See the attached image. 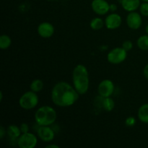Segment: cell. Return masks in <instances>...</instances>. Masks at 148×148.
Listing matches in <instances>:
<instances>
[{
  "mask_svg": "<svg viewBox=\"0 0 148 148\" xmlns=\"http://www.w3.org/2000/svg\"><path fill=\"white\" fill-rule=\"evenodd\" d=\"M91 8L98 15H105L110 11V4L106 0H92Z\"/></svg>",
  "mask_w": 148,
  "mask_h": 148,
  "instance_id": "obj_11",
  "label": "cell"
},
{
  "mask_svg": "<svg viewBox=\"0 0 148 148\" xmlns=\"http://www.w3.org/2000/svg\"><path fill=\"white\" fill-rule=\"evenodd\" d=\"M2 98H3V92L2 91L0 92V101H2Z\"/></svg>",
  "mask_w": 148,
  "mask_h": 148,
  "instance_id": "obj_29",
  "label": "cell"
},
{
  "mask_svg": "<svg viewBox=\"0 0 148 148\" xmlns=\"http://www.w3.org/2000/svg\"><path fill=\"white\" fill-rule=\"evenodd\" d=\"M39 102L37 92L29 90L23 93L19 99V105L23 109L29 111L36 108Z\"/></svg>",
  "mask_w": 148,
  "mask_h": 148,
  "instance_id": "obj_4",
  "label": "cell"
},
{
  "mask_svg": "<svg viewBox=\"0 0 148 148\" xmlns=\"http://www.w3.org/2000/svg\"><path fill=\"white\" fill-rule=\"evenodd\" d=\"M126 22L129 28L134 30H138L143 24L142 14L136 11L129 12L126 18Z\"/></svg>",
  "mask_w": 148,
  "mask_h": 148,
  "instance_id": "obj_8",
  "label": "cell"
},
{
  "mask_svg": "<svg viewBox=\"0 0 148 148\" xmlns=\"http://www.w3.org/2000/svg\"><path fill=\"white\" fill-rule=\"evenodd\" d=\"M127 58V51L122 47H116L111 49L107 54V61L112 64H120Z\"/></svg>",
  "mask_w": 148,
  "mask_h": 148,
  "instance_id": "obj_5",
  "label": "cell"
},
{
  "mask_svg": "<svg viewBox=\"0 0 148 148\" xmlns=\"http://www.w3.org/2000/svg\"><path fill=\"white\" fill-rule=\"evenodd\" d=\"M105 27L111 30H116L121 27L122 24V18L118 13L112 12L106 16L105 18Z\"/></svg>",
  "mask_w": 148,
  "mask_h": 148,
  "instance_id": "obj_10",
  "label": "cell"
},
{
  "mask_svg": "<svg viewBox=\"0 0 148 148\" xmlns=\"http://www.w3.org/2000/svg\"><path fill=\"white\" fill-rule=\"evenodd\" d=\"M38 137L44 143H50L55 138V132L51 126H39L37 130Z\"/></svg>",
  "mask_w": 148,
  "mask_h": 148,
  "instance_id": "obj_9",
  "label": "cell"
},
{
  "mask_svg": "<svg viewBox=\"0 0 148 148\" xmlns=\"http://www.w3.org/2000/svg\"><path fill=\"white\" fill-rule=\"evenodd\" d=\"M117 10V5L116 4H110V11L112 12H115Z\"/></svg>",
  "mask_w": 148,
  "mask_h": 148,
  "instance_id": "obj_27",
  "label": "cell"
},
{
  "mask_svg": "<svg viewBox=\"0 0 148 148\" xmlns=\"http://www.w3.org/2000/svg\"><path fill=\"white\" fill-rule=\"evenodd\" d=\"M116 1H119V2H121V0H116Z\"/></svg>",
  "mask_w": 148,
  "mask_h": 148,
  "instance_id": "obj_32",
  "label": "cell"
},
{
  "mask_svg": "<svg viewBox=\"0 0 148 148\" xmlns=\"http://www.w3.org/2000/svg\"><path fill=\"white\" fill-rule=\"evenodd\" d=\"M115 90L114 82L109 79H105L101 81L98 86V92L101 98L111 97Z\"/></svg>",
  "mask_w": 148,
  "mask_h": 148,
  "instance_id": "obj_7",
  "label": "cell"
},
{
  "mask_svg": "<svg viewBox=\"0 0 148 148\" xmlns=\"http://www.w3.org/2000/svg\"><path fill=\"white\" fill-rule=\"evenodd\" d=\"M72 85L79 95H85L89 90L90 77L86 66L79 64L72 71Z\"/></svg>",
  "mask_w": 148,
  "mask_h": 148,
  "instance_id": "obj_2",
  "label": "cell"
},
{
  "mask_svg": "<svg viewBox=\"0 0 148 148\" xmlns=\"http://www.w3.org/2000/svg\"><path fill=\"white\" fill-rule=\"evenodd\" d=\"M38 34L43 38H49L54 34L55 28L49 22H43L37 27Z\"/></svg>",
  "mask_w": 148,
  "mask_h": 148,
  "instance_id": "obj_12",
  "label": "cell"
},
{
  "mask_svg": "<svg viewBox=\"0 0 148 148\" xmlns=\"http://www.w3.org/2000/svg\"><path fill=\"white\" fill-rule=\"evenodd\" d=\"M47 147V148H49V147H51V148H59V146L58 145H54V144H49V145H46V148Z\"/></svg>",
  "mask_w": 148,
  "mask_h": 148,
  "instance_id": "obj_28",
  "label": "cell"
},
{
  "mask_svg": "<svg viewBox=\"0 0 148 148\" xmlns=\"http://www.w3.org/2000/svg\"><path fill=\"white\" fill-rule=\"evenodd\" d=\"M136 123H137V120H136V119L133 116H129L125 119V125L127 126V127H134L136 124Z\"/></svg>",
  "mask_w": 148,
  "mask_h": 148,
  "instance_id": "obj_22",
  "label": "cell"
},
{
  "mask_svg": "<svg viewBox=\"0 0 148 148\" xmlns=\"http://www.w3.org/2000/svg\"><path fill=\"white\" fill-rule=\"evenodd\" d=\"M20 148H34L38 144V137L33 133H23L17 141Z\"/></svg>",
  "mask_w": 148,
  "mask_h": 148,
  "instance_id": "obj_6",
  "label": "cell"
},
{
  "mask_svg": "<svg viewBox=\"0 0 148 148\" xmlns=\"http://www.w3.org/2000/svg\"><path fill=\"white\" fill-rule=\"evenodd\" d=\"M121 4L126 12L137 11L141 4V0H121Z\"/></svg>",
  "mask_w": 148,
  "mask_h": 148,
  "instance_id": "obj_13",
  "label": "cell"
},
{
  "mask_svg": "<svg viewBox=\"0 0 148 148\" xmlns=\"http://www.w3.org/2000/svg\"><path fill=\"white\" fill-rule=\"evenodd\" d=\"M115 101L111 97L103 98L102 101V106L103 109L106 111H112L115 108Z\"/></svg>",
  "mask_w": 148,
  "mask_h": 148,
  "instance_id": "obj_17",
  "label": "cell"
},
{
  "mask_svg": "<svg viewBox=\"0 0 148 148\" xmlns=\"http://www.w3.org/2000/svg\"><path fill=\"white\" fill-rule=\"evenodd\" d=\"M143 75L144 77L148 80V64L145 65V66L143 69Z\"/></svg>",
  "mask_w": 148,
  "mask_h": 148,
  "instance_id": "obj_26",
  "label": "cell"
},
{
  "mask_svg": "<svg viewBox=\"0 0 148 148\" xmlns=\"http://www.w3.org/2000/svg\"><path fill=\"white\" fill-rule=\"evenodd\" d=\"M79 95L73 85L64 81L55 84L51 92L52 102L59 107L72 106L78 101Z\"/></svg>",
  "mask_w": 148,
  "mask_h": 148,
  "instance_id": "obj_1",
  "label": "cell"
},
{
  "mask_svg": "<svg viewBox=\"0 0 148 148\" xmlns=\"http://www.w3.org/2000/svg\"><path fill=\"white\" fill-rule=\"evenodd\" d=\"M104 26H105V21L99 17H94L90 23V27L93 30H100Z\"/></svg>",
  "mask_w": 148,
  "mask_h": 148,
  "instance_id": "obj_16",
  "label": "cell"
},
{
  "mask_svg": "<svg viewBox=\"0 0 148 148\" xmlns=\"http://www.w3.org/2000/svg\"><path fill=\"white\" fill-rule=\"evenodd\" d=\"M145 32H146V33L148 35V24L145 26Z\"/></svg>",
  "mask_w": 148,
  "mask_h": 148,
  "instance_id": "obj_30",
  "label": "cell"
},
{
  "mask_svg": "<svg viewBox=\"0 0 148 148\" xmlns=\"http://www.w3.org/2000/svg\"><path fill=\"white\" fill-rule=\"evenodd\" d=\"M139 10H140V13L142 14V16L148 17V2L143 1V3H141Z\"/></svg>",
  "mask_w": 148,
  "mask_h": 148,
  "instance_id": "obj_21",
  "label": "cell"
},
{
  "mask_svg": "<svg viewBox=\"0 0 148 148\" xmlns=\"http://www.w3.org/2000/svg\"><path fill=\"white\" fill-rule=\"evenodd\" d=\"M143 1H146V2H148V0H142Z\"/></svg>",
  "mask_w": 148,
  "mask_h": 148,
  "instance_id": "obj_31",
  "label": "cell"
},
{
  "mask_svg": "<svg viewBox=\"0 0 148 148\" xmlns=\"http://www.w3.org/2000/svg\"><path fill=\"white\" fill-rule=\"evenodd\" d=\"M137 46L140 50L148 51V35L140 36L137 40Z\"/></svg>",
  "mask_w": 148,
  "mask_h": 148,
  "instance_id": "obj_18",
  "label": "cell"
},
{
  "mask_svg": "<svg viewBox=\"0 0 148 148\" xmlns=\"http://www.w3.org/2000/svg\"><path fill=\"white\" fill-rule=\"evenodd\" d=\"M35 121L38 126H51L57 119L56 111L50 106H43L36 110Z\"/></svg>",
  "mask_w": 148,
  "mask_h": 148,
  "instance_id": "obj_3",
  "label": "cell"
},
{
  "mask_svg": "<svg viewBox=\"0 0 148 148\" xmlns=\"http://www.w3.org/2000/svg\"><path fill=\"white\" fill-rule=\"evenodd\" d=\"M137 117L141 122L148 124V103H145L139 108Z\"/></svg>",
  "mask_w": 148,
  "mask_h": 148,
  "instance_id": "obj_15",
  "label": "cell"
},
{
  "mask_svg": "<svg viewBox=\"0 0 148 148\" xmlns=\"http://www.w3.org/2000/svg\"><path fill=\"white\" fill-rule=\"evenodd\" d=\"M6 134H7V130L3 126H1L0 127V139L3 140L4 137L6 136Z\"/></svg>",
  "mask_w": 148,
  "mask_h": 148,
  "instance_id": "obj_25",
  "label": "cell"
},
{
  "mask_svg": "<svg viewBox=\"0 0 148 148\" xmlns=\"http://www.w3.org/2000/svg\"><path fill=\"white\" fill-rule=\"evenodd\" d=\"M22 134L20 127L16 124H10L7 128V135L12 141H17Z\"/></svg>",
  "mask_w": 148,
  "mask_h": 148,
  "instance_id": "obj_14",
  "label": "cell"
},
{
  "mask_svg": "<svg viewBox=\"0 0 148 148\" xmlns=\"http://www.w3.org/2000/svg\"><path fill=\"white\" fill-rule=\"evenodd\" d=\"M12 45V39L6 34L1 35L0 37V48L1 50H6L9 49Z\"/></svg>",
  "mask_w": 148,
  "mask_h": 148,
  "instance_id": "obj_19",
  "label": "cell"
},
{
  "mask_svg": "<svg viewBox=\"0 0 148 148\" xmlns=\"http://www.w3.org/2000/svg\"><path fill=\"white\" fill-rule=\"evenodd\" d=\"M20 130H21L22 134L23 133H27L29 132V130H30V127H29L28 124L27 123H22L20 126Z\"/></svg>",
  "mask_w": 148,
  "mask_h": 148,
  "instance_id": "obj_24",
  "label": "cell"
},
{
  "mask_svg": "<svg viewBox=\"0 0 148 148\" xmlns=\"http://www.w3.org/2000/svg\"><path fill=\"white\" fill-rule=\"evenodd\" d=\"M133 46H133L132 42L130 40H125V41L123 42L121 47H122L124 49H125V50L128 52L133 49Z\"/></svg>",
  "mask_w": 148,
  "mask_h": 148,
  "instance_id": "obj_23",
  "label": "cell"
},
{
  "mask_svg": "<svg viewBox=\"0 0 148 148\" xmlns=\"http://www.w3.org/2000/svg\"><path fill=\"white\" fill-rule=\"evenodd\" d=\"M43 82L40 79H35L31 82L30 85V90L36 92H39L43 90Z\"/></svg>",
  "mask_w": 148,
  "mask_h": 148,
  "instance_id": "obj_20",
  "label": "cell"
}]
</instances>
